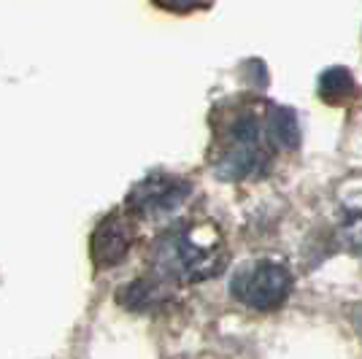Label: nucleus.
<instances>
[{
    "mask_svg": "<svg viewBox=\"0 0 362 359\" xmlns=\"http://www.w3.org/2000/svg\"><path fill=\"white\" fill-rule=\"evenodd\" d=\"M276 143L268 133V105L255 100L227 103L214 117L211 170L222 181L259 179L271 170Z\"/></svg>",
    "mask_w": 362,
    "mask_h": 359,
    "instance_id": "1",
    "label": "nucleus"
},
{
    "mask_svg": "<svg viewBox=\"0 0 362 359\" xmlns=\"http://www.w3.org/2000/svg\"><path fill=\"white\" fill-rule=\"evenodd\" d=\"M154 276L170 284H200L227 268V246L214 222L189 219L168 227L151 246Z\"/></svg>",
    "mask_w": 362,
    "mask_h": 359,
    "instance_id": "2",
    "label": "nucleus"
},
{
    "mask_svg": "<svg viewBox=\"0 0 362 359\" xmlns=\"http://www.w3.org/2000/svg\"><path fill=\"white\" fill-rule=\"evenodd\" d=\"M292 292V273L273 259H252L233 273L230 295L252 311H276Z\"/></svg>",
    "mask_w": 362,
    "mask_h": 359,
    "instance_id": "3",
    "label": "nucleus"
},
{
    "mask_svg": "<svg viewBox=\"0 0 362 359\" xmlns=\"http://www.w3.org/2000/svg\"><path fill=\"white\" fill-rule=\"evenodd\" d=\"M189 192H192L189 181L170 173H151L130 189V195L124 200V211L133 213L136 219H160L181 208Z\"/></svg>",
    "mask_w": 362,
    "mask_h": 359,
    "instance_id": "4",
    "label": "nucleus"
},
{
    "mask_svg": "<svg viewBox=\"0 0 362 359\" xmlns=\"http://www.w3.org/2000/svg\"><path fill=\"white\" fill-rule=\"evenodd\" d=\"M136 238V227H133V213L127 211H117L106 216L100 225L95 227L90 240V254L92 262L98 268H114L127 257L130 246Z\"/></svg>",
    "mask_w": 362,
    "mask_h": 359,
    "instance_id": "5",
    "label": "nucleus"
},
{
    "mask_svg": "<svg viewBox=\"0 0 362 359\" xmlns=\"http://www.w3.org/2000/svg\"><path fill=\"white\" fill-rule=\"evenodd\" d=\"M168 300H170V281L160 278V276L138 278L119 289V302L130 311H154Z\"/></svg>",
    "mask_w": 362,
    "mask_h": 359,
    "instance_id": "6",
    "label": "nucleus"
},
{
    "mask_svg": "<svg viewBox=\"0 0 362 359\" xmlns=\"http://www.w3.org/2000/svg\"><path fill=\"white\" fill-rule=\"evenodd\" d=\"M268 133L276 149H298L300 143V124L292 108H281V105H268Z\"/></svg>",
    "mask_w": 362,
    "mask_h": 359,
    "instance_id": "7",
    "label": "nucleus"
},
{
    "mask_svg": "<svg viewBox=\"0 0 362 359\" xmlns=\"http://www.w3.org/2000/svg\"><path fill=\"white\" fill-rule=\"evenodd\" d=\"M354 92H357V84L346 68H330L319 78V95L327 103H346L354 98Z\"/></svg>",
    "mask_w": 362,
    "mask_h": 359,
    "instance_id": "8",
    "label": "nucleus"
},
{
    "mask_svg": "<svg viewBox=\"0 0 362 359\" xmlns=\"http://www.w3.org/2000/svg\"><path fill=\"white\" fill-rule=\"evenodd\" d=\"M338 240L351 254H362V208H349L338 225Z\"/></svg>",
    "mask_w": 362,
    "mask_h": 359,
    "instance_id": "9",
    "label": "nucleus"
},
{
    "mask_svg": "<svg viewBox=\"0 0 362 359\" xmlns=\"http://www.w3.org/2000/svg\"><path fill=\"white\" fill-rule=\"evenodd\" d=\"M206 3L209 0H154L157 8L170 11V14H189V11H195V8L206 6Z\"/></svg>",
    "mask_w": 362,
    "mask_h": 359,
    "instance_id": "10",
    "label": "nucleus"
}]
</instances>
